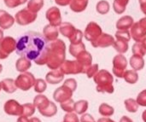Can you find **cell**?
<instances>
[{
	"label": "cell",
	"mask_w": 146,
	"mask_h": 122,
	"mask_svg": "<svg viewBox=\"0 0 146 122\" xmlns=\"http://www.w3.org/2000/svg\"><path fill=\"white\" fill-rule=\"evenodd\" d=\"M16 54L37 64L45 63L48 52V40L36 32H27L19 37L16 42Z\"/></svg>",
	"instance_id": "obj_1"
},
{
	"label": "cell",
	"mask_w": 146,
	"mask_h": 122,
	"mask_svg": "<svg viewBox=\"0 0 146 122\" xmlns=\"http://www.w3.org/2000/svg\"><path fill=\"white\" fill-rule=\"evenodd\" d=\"M60 32L68 38L72 44H79L81 42L83 33L80 30L76 29L72 24L68 22H64L60 25Z\"/></svg>",
	"instance_id": "obj_2"
},
{
	"label": "cell",
	"mask_w": 146,
	"mask_h": 122,
	"mask_svg": "<svg viewBox=\"0 0 146 122\" xmlns=\"http://www.w3.org/2000/svg\"><path fill=\"white\" fill-rule=\"evenodd\" d=\"M133 38L137 42H141L146 37V17L134 23L131 27Z\"/></svg>",
	"instance_id": "obj_3"
},
{
	"label": "cell",
	"mask_w": 146,
	"mask_h": 122,
	"mask_svg": "<svg viewBox=\"0 0 146 122\" xmlns=\"http://www.w3.org/2000/svg\"><path fill=\"white\" fill-rule=\"evenodd\" d=\"M37 17V14L35 12H31L29 9H24L21 11H19L16 15L15 19L18 24L20 25H27L32 23L35 21Z\"/></svg>",
	"instance_id": "obj_4"
},
{
	"label": "cell",
	"mask_w": 146,
	"mask_h": 122,
	"mask_svg": "<svg viewBox=\"0 0 146 122\" xmlns=\"http://www.w3.org/2000/svg\"><path fill=\"white\" fill-rule=\"evenodd\" d=\"M102 28L100 27V26L98 24H97L94 21L90 22L85 30V38L93 42L95 41L101 34H102Z\"/></svg>",
	"instance_id": "obj_5"
},
{
	"label": "cell",
	"mask_w": 146,
	"mask_h": 122,
	"mask_svg": "<svg viewBox=\"0 0 146 122\" xmlns=\"http://www.w3.org/2000/svg\"><path fill=\"white\" fill-rule=\"evenodd\" d=\"M46 18L49 20L50 25L54 27L60 26L62 23V16L58 8L52 7L49 9L46 12Z\"/></svg>",
	"instance_id": "obj_6"
},
{
	"label": "cell",
	"mask_w": 146,
	"mask_h": 122,
	"mask_svg": "<svg viewBox=\"0 0 146 122\" xmlns=\"http://www.w3.org/2000/svg\"><path fill=\"white\" fill-rule=\"evenodd\" d=\"M92 45L95 47H106L113 44L115 43L114 38L108 33H102L95 41L92 42Z\"/></svg>",
	"instance_id": "obj_7"
},
{
	"label": "cell",
	"mask_w": 146,
	"mask_h": 122,
	"mask_svg": "<svg viewBox=\"0 0 146 122\" xmlns=\"http://www.w3.org/2000/svg\"><path fill=\"white\" fill-rule=\"evenodd\" d=\"M15 22L14 18L4 10H0V27L3 29L9 28Z\"/></svg>",
	"instance_id": "obj_8"
},
{
	"label": "cell",
	"mask_w": 146,
	"mask_h": 122,
	"mask_svg": "<svg viewBox=\"0 0 146 122\" xmlns=\"http://www.w3.org/2000/svg\"><path fill=\"white\" fill-rule=\"evenodd\" d=\"M133 18L130 15H126L121 17L116 23V27L118 30H128L133 25Z\"/></svg>",
	"instance_id": "obj_9"
},
{
	"label": "cell",
	"mask_w": 146,
	"mask_h": 122,
	"mask_svg": "<svg viewBox=\"0 0 146 122\" xmlns=\"http://www.w3.org/2000/svg\"><path fill=\"white\" fill-rule=\"evenodd\" d=\"M44 34L48 41H54L58 37V30L52 25H47L44 28Z\"/></svg>",
	"instance_id": "obj_10"
},
{
	"label": "cell",
	"mask_w": 146,
	"mask_h": 122,
	"mask_svg": "<svg viewBox=\"0 0 146 122\" xmlns=\"http://www.w3.org/2000/svg\"><path fill=\"white\" fill-rule=\"evenodd\" d=\"M70 9L74 12L84 11L88 4V0H71Z\"/></svg>",
	"instance_id": "obj_11"
},
{
	"label": "cell",
	"mask_w": 146,
	"mask_h": 122,
	"mask_svg": "<svg viewBox=\"0 0 146 122\" xmlns=\"http://www.w3.org/2000/svg\"><path fill=\"white\" fill-rule=\"evenodd\" d=\"M128 3L129 0H115L113 3V9L115 12L117 14H122L126 10Z\"/></svg>",
	"instance_id": "obj_12"
},
{
	"label": "cell",
	"mask_w": 146,
	"mask_h": 122,
	"mask_svg": "<svg viewBox=\"0 0 146 122\" xmlns=\"http://www.w3.org/2000/svg\"><path fill=\"white\" fill-rule=\"evenodd\" d=\"M110 3L109 2L105 1V0H101L97 4V7H96V9L97 11L101 14V15H105L107 14L109 11H110Z\"/></svg>",
	"instance_id": "obj_13"
},
{
	"label": "cell",
	"mask_w": 146,
	"mask_h": 122,
	"mask_svg": "<svg viewBox=\"0 0 146 122\" xmlns=\"http://www.w3.org/2000/svg\"><path fill=\"white\" fill-rule=\"evenodd\" d=\"M44 5L43 0H30L28 3V9L33 12H38Z\"/></svg>",
	"instance_id": "obj_14"
},
{
	"label": "cell",
	"mask_w": 146,
	"mask_h": 122,
	"mask_svg": "<svg viewBox=\"0 0 146 122\" xmlns=\"http://www.w3.org/2000/svg\"><path fill=\"white\" fill-rule=\"evenodd\" d=\"M31 64L28 61H27L26 58L22 57L21 59H19L17 61V64H16V68L18 71H25L26 69H28V68H30Z\"/></svg>",
	"instance_id": "obj_15"
},
{
	"label": "cell",
	"mask_w": 146,
	"mask_h": 122,
	"mask_svg": "<svg viewBox=\"0 0 146 122\" xmlns=\"http://www.w3.org/2000/svg\"><path fill=\"white\" fill-rule=\"evenodd\" d=\"M115 37L117 39H122L127 42H128L131 38L130 32L128 30H118L115 33Z\"/></svg>",
	"instance_id": "obj_16"
},
{
	"label": "cell",
	"mask_w": 146,
	"mask_h": 122,
	"mask_svg": "<svg viewBox=\"0 0 146 122\" xmlns=\"http://www.w3.org/2000/svg\"><path fill=\"white\" fill-rule=\"evenodd\" d=\"M115 44V47L117 50L121 51V52H125L127 50L128 45H127V42L122 39H117L116 42L114 43Z\"/></svg>",
	"instance_id": "obj_17"
},
{
	"label": "cell",
	"mask_w": 146,
	"mask_h": 122,
	"mask_svg": "<svg viewBox=\"0 0 146 122\" xmlns=\"http://www.w3.org/2000/svg\"><path fill=\"white\" fill-rule=\"evenodd\" d=\"M27 0H4V3L9 8H15L18 5L23 4Z\"/></svg>",
	"instance_id": "obj_18"
},
{
	"label": "cell",
	"mask_w": 146,
	"mask_h": 122,
	"mask_svg": "<svg viewBox=\"0 0 146 122\" xmlns=\"http://www.w3.org/2000/svg\"><path fill=\"white\" fill-rule=\"evenodd\" d=\"M55 1L58 5H61V6H66L71 3V0H55Z\"/></svg>",
	"instance_id": "obj_19"
},
{
	"label": "cell",
	"mask_w": 146,
	"mask_h": 122,
	"mask_svg": "<svg viewBox=\"0 0 146 122\" xmlns=\"http://www.w3.org/2000/svg\"><path fill=\"white\" fill-rule=\"evenodd\" d=\"M139 4L142 12L146 15V0H139Z\"/></svg>",
	"instance_id": "obj_20"
},
{
	"label": "cell",
	"mask_w": 146,
	"mask_h": 122,
	"mask_svg": "<svg viewBox=\"0 0 146 122\" xmlns=\"http://www.w3.org/2000/svg\"><path fill=\"white\" fill-rule=\"evenodd\" d=\"M3 32L0 30V42H1V39L3 38Z\"/></svg>",
	"instance_id": "obj_21"
}]
</instances>
